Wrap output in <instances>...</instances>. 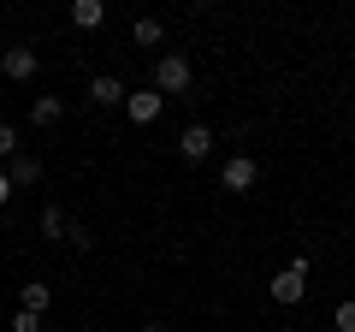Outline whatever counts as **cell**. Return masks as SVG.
<instances>
[{
  "instance_id": "obj_1",
  "label": "cell",
  "mask_w": 355,
  "mask_h": 332,
  "mask_svg": "<svg viewBox=\"0 0 355 332\" xmlns=\"http://www.w3.org/2000/svg\"><path fill=\"white\" fill-rule=\"evenodd\" d=\"M190 83H196V72H190L184 53H160V60H154V90L160 95H184Z\"/></svg>"
},
{
  "instance_id": "obj_2",
  "label": "cell",
  "mask_w": 355,
  "mask_h": 332,
  "mask_svg": "<svg viewBox=\"0 0 355 332\" xmlns=\"http://www.w3.org/2000/svg\"><path fill=\"white\" fill-rule=\"evenodd\" d=\"M266 291H272V303H302L308 297V256H296L291 267H279Z\"/></svg>"
},
{
  "instance_id": "obj_3",
  "label": "cell",
  "mask_w": 355,
  "mask_h": 332,
  "mask_svg": "<svg viewBox=\"0 0 355 332\" xmlns=\"http://www.w3.org/2000/svg\"><path fill=\"white\" fill-rule=\"evenodd\" d=\"M254 179H261V166H254L249 154H231V160L219 166V184H225V190H254Z\"/></svg>"
},
{
  "instance_id": "obj_4",
  "label": "cell",
  "mask_w": 355,
  "mask_h": 332,
  "mask_svg": "<svg viewBox=\"0 0 355 332\" xmlns=\"http://www.w3.org/2000/svg\"><path fill=\"white\" fill-rule=\"evenodd\" d=\"M160 107H166V95L148 83V90H137V95L125 101V113H130V125H154V119H160Z\"/></svg>"
},
{
  "instance_id": "obj_5",
  "label": "cell",
  "mask_w": 355,
  "mask_h": 332,
  "mask_svg": "<svg viewBox=\"0 0 355 332\" xmlns=\"http://www.w3.org/2000/svg\"><path fill=\"white\" fill-rule=\"evenodd\" d=\"M36 48H6V53H0V72H6V77H12V83H30V77H36Z\"/></svg>"
},
{
  "instance_id": "obj_6",
  "label": "cell",
  "mask_w": 355,
  "mask_h": 332,
  "mask_svg": "<svg viewBox=\"0 0 355 332\" xmlns=\"http://www.w3.org/2000/svg\"><path fill=\"white\" fill-rule=\"evenodd\" d=\"M89 101L95 107H119V101H130V90L119 83L113 72H101V77H89Z\"/></svg>"
},
{
  "instance_id": "obj_7",
  "label": "cell",
  "mask_w": 355,
  "mask_h": 332,
  "mask_svg": "<svg viewBox=\"0 0 355 332\" xmlns=\"http://www.w3.org/2000/svg\"><path fill=\"white\" fill-rule=\"evenodd\" d=\"M178 154H184V160H207V154H214V131H207V125H184Z\"/></svg>"
},
{
  "instance_id": "obj_8",
  "label": "cell",
  "mask_w": 355,
  "mask_h": 332,
  "mask_svg": "<svg viewBox=\"0 0 355 332\" xmlns=\"http://www.w3.org/2000/svg\"><path fill=\"white\" fill-rule=\"evenodd\" d=\"M71 24L77 30H101L107 24V6H101V0H71Z\"/></svg>"
},
{
  "instance_id": "obj_9",
  "label": "cell",
  "mask_w": 355,
  "mask_h": 332,
  "mask_svg": "<svg viewBox=\"0 0 355 332\" xmlns=\"http://www.w3.org/2000/svg\"><path fill=\"white\" fill-rule=\"evenodd\" d=\"M30 119H36L42 131L60 125V119H65V101H60V95H36V101H30Z\"/></svg>"
},
{
  "instance_id": "obj_10",
  "label": "cell",
  "mask_w": 355,
  "mask_h": 332,
  "mask_svg": "<svg viewBox=\"0 0 355 332\" xmlns=\"http://www.w3.org/2000/svg\"><path fill=\"white\" fill-rule=\"evenodd\" d=\"M18 303H24L30 315H42V308L53 303V285H48V279H30V285H18Z\"/></svg>"
},
{
  "instance_id": "obj_11",
  "label": "cell",
  "mask_w": 355,
  "mask_h": 332,
  "mask_svg": "<svg viewBox=\"0 0 355 332\" xmlns=\"http://www.w3.org/2000/svg\"><path fill=\"white\" fill-rule=\"evenodd\" d=\"M6 179H12V184H36V179H42V160H36V154H12Z\"/></svg>"
},
{
  "instance_id": "obj_12",
  "label": "cell",
  "mask_w": 355,
  "mask_h": 332,
  "mask_svg": "<svg viewBox=\"0 0 355 332\" xmlns=\"http://www.w3.org/2000/svg\"><path fill=\"white\" fill-rule=\"evenodd\" d=\"M130 36H137V48H160L166 24H160V18H137V24H130Z\"/></svg>"
},
{
  "instance_id": "obj_13",
  "label": "cell",
  "mask_w": 355,
  "mask_h": 332,
  "mask_svg": "<svg viewBox=\"0 0 355 332\" xmlns=\"http://www.w3.org/2000/svg\"><path fill=\"white\" fill-rule=\"evenodd\" d=\"M42 231H48V238H53V243H60V238H65V243H71V231H77V226H71V219H65V214H60V208H42Z\"/></svg>"
},
{
  "instance_id": "obj_14",
  "label": "cell",
  "mask_w": 355,
  "mask_h": 332,
  "mask_svg": "<svg viewBox=\"0 0 355 332\" xmlns=\"http://www.w3.org/2000/svg\"><path fill=\"white\" fill-rule=\"evenodd\" d=\"M331 320H338V332H355V297H343V303H338V315H331Z\"/></svg>"
},
{
  "instance_id": "obj_15",
  "label": "cell",
  "mask_w": 355,
  "mask_h": 332,
  "mask_svg": "<svg viewBox=\"0 0 355 332\" xmlns=\"http://www.w3.org/2000/svg\"><path fill=\"white\" fill-rule=\"evenodd\" d=\"M12 332H42V315H30V308H18V315H12Z\"/></svg>"
},
{
  "instance_id": "obj_16",
  "label": "cell",
  "mask_w": 355,
  "mask_h": 332,
  "mask_svg": "<svg viewBox=\"0 0 355 332\" xmlns=\"http://www.w3.org/2000/svg\"><path fill=\"white\" fill-rule=\"evenodd\" d=\"M0 154H6V160H12V154H24V149H18V131H12V125H0Z\"/></svg>"
},
{
  "instance_id": "obj_17",
  "label": "cell",
  "mask_w": 355,
  "mask_h": 332,
  "mask_svg": "<svg viewBox=\"0 0 355 332\" xmlns=\"http://www.w3.org/2000/svg\"><path fill=\"white\" fill-rule=\"evenodd\" d=\"M12 202V179H6V172H0V208Z\"/></svg>"
},
{
  "instance_id": "obj_18",
  "label": "cell",
  "mask_w": 355,
  "mask_h": 332,
  "mask_svg": "<svg viewBox=\"0 0 355 332\" xmlns=\"http://www.w3.org/2000/svg\"><path fill=\"white\" fill-rule=\"evenodd\" d=\"M142 332H160V326H142Z\"/></svg>"
}]
</instances>
